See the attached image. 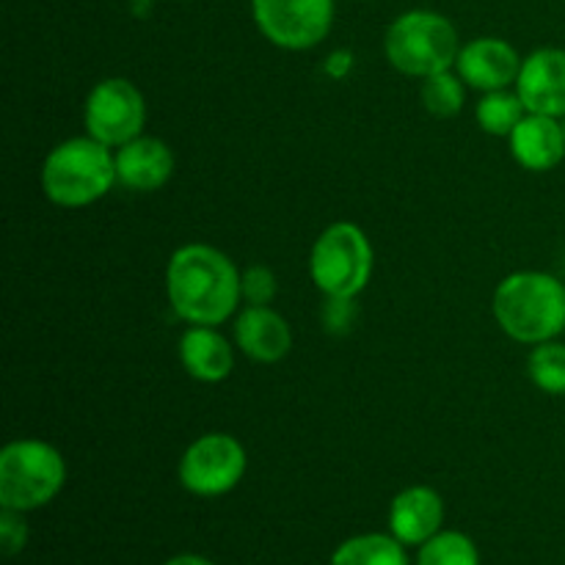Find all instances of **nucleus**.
Listing matches in <instances>:
<instances>
[{"instance_id":"nucleus-5","label":"nucleus","mask_w":565,"mask_h":565,"mask_svg":"<svg viewBox=\"0 0 565 565\" xmlns=\"http://www.w3.org/2000/svg\"><path fill=\"white\" fill-rule=\"evenodd\" d=\"M66 483V461L42 439H17L0 452V508L36 511L53 502Z\"/></svg>"},{"instance_id":"nucleus-3","label":"nucleus","mask_w":565,"mask_h":565,"mask_svg":"<svg viewBox=\"0 0 565 565\" xmlns=\"http://www.w3.org/2000/svg\"><path fill=\"white\" fill-rule=\"evenodd\" d=\"M116 158L97 138L83 136L61 141L42 163V191L66 210L88 207L114 188Z\"/></svg>"},{"instance_id":"nucleus-22","label":"nucleus","mask_w":565,"mask_h":565,"mask_svg":"<svg viewBox=\"0 0 565 565\" xmlns=\"http://www.w3.org/2000/svg\"><path fill=\"white\" fill-rule=\"evenodd\" d=\"M241 290L246 303H252V307H268L276 296L274 270L265 268V265H252V268L243 270Z\"/></svg>"},{"instance_id":"nucleus-19","label":"nucleus","mask_w":565,"mask_h":565,"mask_svg":"<svg viewBox=\"0 0 565 565\" xmlns=\"http://www.w3.org/2000/svg\"><path fill=\"white\" fill-rule=\"evenodd\" d=\"M425 110L436 119H450V116L461 114L463 99H467V88H463V77L458 72H436V75L425 77L423 88H419Z\"/></svg>"},{"instance_id":"nucleus-14","label":"nucleus","mask_w":565,"mask_h":565,"mask_svg":"<svg viewBox=\"0 0 565 565\" xmlns=\"http://www.w3.org/2000/svg\"><path fill=\"white\" fill-rule=\"evenodd\" d=\"M235 342L254 362L276 364L290 353L292 331L276 309L248 303L235 320Z\"/></svg>"},{"instance_id":"nucleus-25","label":"nucleus","mask_w":565,"mask_h":565,"mask_svg":"<svg viewBox=\"0 0 565 565\" xmlns=\"http://www.w3.org/2000/svg\"><path fill=\"white\" fill-rule=\"evenodd\" d=\"M166 565H215V563L207 561V557H202V555H177V557H171Z\"/></svg>"},{"instance_id":"nucleus-16","label":"nucleus","mask_w":565,"mask_h":565,"mask_svg":"<svg viewBox=\"0 0 565 565\" xmlns=\"http://www.w3.org/2000/svg\"><path fill=\"white\" fill-rule=\"evenodd\" d=\"M180 362L191 379L218 384L235 370V351L213 326H191L180 337Z\"/></svg>"},{"instance_id":"nucleus-4","label":"nucleus","mask_w":565,"mask_h":565,"mask_svg":"<svg viewBox=\"0 0 565 565\" xmlns=\"http://www.w3.org/2000/svg\"><path fill=\"white\" fill-rule=\"evenodd\" d=\"M386 61L408 77H430L456 66L461 42L445 14L414 9L397 17L384 36Z\"/></svg>"},{"instance_id":"nucleus-26","label":"nucleus","mask_w":565,"mask_h":565,"mask_svg":"<svg viewBox=\"0 0 565 565\" xmlns=\"http://www.w3.org/2000/svg\"><path fill=\"white\" fill-rule=\"evenodd\" d=\"M563 130H565V116H563Z\"/></svg>"},{"instance_id":"nucleus-12","label":"nucleus","mask_w":565,"mask_h":565,"mask_svg":"<svg viewBox=\"0 0 565 565\" xmlns=\"http://www.w3.org/2000/svg\"><path fill=\"white\" fill-rule=\"evenodd\" d=\"M445 524V500L430 486L403 489L390 505V533L406 546L428 544L441 533Z\"/></svg>"},{"instance_id":"nucleus-6","label":"nucleus","mask_w":565,"mask_h":565,"mask_svg":"<svg viewBox=\"0 0 565 565\" xmlns=\"http://www.w3.org/2000/svg\"><path fill=\"white\" fill-rule=\"evenodd\" d=\"M370 237L351 221L326 226L309 254V276L326 298H356L373 276Z\"/></svg>"},{"instance_id":"nucleus-8","label":"nucleus","mask_w":565,"mask_h":565,"mask_svg":"<svg viewBox=\"0 0 565 565\" xmlns=\"http://www.w3.org/2000/svg\"><path fill=\"white\" fill-rule=\"evenodd\" d=\"M83 121L88 136L105 147L119 149L141 136L147 125V103L136 83L127 77H105L88 92Z\"/></svg>"},{"instance_id":"nucleus-7","label":"nucleus","mask_w":565,"mask_h":565,"mask_svg":"<svg viewBox=\"0 0 565 565\" xmlns=\"http://www.w3.org/2000/svg\"><path fill=\"white\" fill-rule=\"evenodd\" d=\"M246 447L230 434H204L180 458V483L193 497H224L243 480Z\"/></svg>"},{"instance_id":"nucleus-17","label":"nucleus","mask_w":565,"mask_h":565,"mask_svg":"<svg viewBox=\"0 0 565 565\" xmlns=\"http://www.w3.org/2000/svg\"><path fill=\"white\" fill-rule=\"evenodd\" d=\"M331 565H408L406 544H401L392 533L353 535L337 546Z\"/></svg>"},{"instance_id":"nucleus-15","label":"nucleus","mask_w":565,"mask_h":565,"mask_svg":"<svg viewBox=\"0 0 565 565\" xmlns=\"http://www.w3.org/2000/svg\"><path fill=\"white\" fill-rule=\"evenodd\" d=\"M511 154L522 169L527 171H552L565 158V130L563 121L555 116L527 114L508 136Z\"/></svg>"},{"instance_id":"nucleus-18","label":"nucleus","mask_w":565,"mask_h":565,"mask_svg":"<svg viewBox=\"0 0 565 565\" xmlns=\"http://www.w3.org/2000/svg\"><path fill=\"white\" fill-rule=\"evenodd\" d=\"M524 116H527V108H524L522 97H519V92H508V88L486 92L480 97L478 108H475V119H478L480 130L497 138L511 136Z\"/></svg>"},{"instance_id":"nucleus-10","label":"nucleus","mask_w":565,"mask_h":565,"mask_svg":"<svg viewBox=\"0 0 565 565\" xmlns=\"http://www.w3.org/2000/svg\"><path fill=\"white\" fill-rule=\"evenodd\" d=\"M516 92L527 114L565 116V50L541 47L522 61Z\"/></svg>"},{"instance_id":"nucleus-9","label":"nucleus","mask_w":565,"mask_h":565,"mask_svg":"<svg viewBox=\"0 0 565 565\" xmlns=\"http://www.w3.org/2000/svg\"><path fill=\"white\" fill-rule=\"evenodd\" d=\"M259 33L281 50L318 47L334 25V0H252Z\"/></svg>"},{"instance_id":"nucleus-21","label":"nucleus","mask_w":565,"mask_h":565,"mask_svg":"<svg viewBox=\"0 0 565 565\" xmlns=\"http://www.w3.org/2000/svg\"><path fill=\"white\" fill-rule=\"evenodd\" d=\"M527 375L546 395H565V345L563 342H541L527 359Z\"/></svg>"},{"instance_id":"nucleus-23","label":"nucleus","mask_w":565,"mask_h":565,"mask_svg":"<svg viewBox=\"0 0 565 565\" xmlns=\"http://www.w3.org/2000/svg\"><path fill=\"white\" fill-rule=\"evenodd\" d=\"M28 544V522L25 513L3 508L0 513V546H3L6 557H14L25 550Z\"/></svg>"},{"instance_id":"nucleus-20","label":"nucleus","mask_w":565,"mask_h":565,"mask_svg":"<svg viewBox=\"0 0 565 565\" xmlns=\"http://www.w3.org/2000/svg\"><path fill=\"white\" fill-rule=\"evenodd\" d=\"M417 565H480V552L469 535L458 530H441L419 546Z\"/></svg>"},{"instance_id":"nucleus-11","label":"nucleus","mask_w":565,"mask_h":565,"mask_svg":"<svg viewBox=\"0 0 565 565\" xmlns=\"http://www.w3.org/2000/svg\"><path fill=\"white\" fill-rule=\"evenodd\" d=\"M522 61L524 58H519V53L505 39L480 36L463 44L456 61V72L467 86L478 88V92H500L519 81Z\"/></svg>"},{"instance_id":"nucleus-24","label":"nucleus","mask_w":565,"mask_h":565,"mask_svg":"<svg viewBox=\"0 0 565 565\" xmlns=\"http://www.w3.org/2000/svg\"><path fill=\"white\" fill-rule=\"evenodd\" d=\"M331 64H329V72H331V75H334V77H345L348 75V70H351V55H348V53H342V50H340V53H334V55H331Z\"/></svg>"},{"instance_id":"nucleus-2","label":"nucleus","mask_w":565,"mask_h":565,"mask_svg":"<svg viewBox=\"0 0 565 565\" xmlns=\"http://www.w3.org/2000/svg\"><path fill=\"white\" fill-rule=\"evenodd\" d=\"M494 318L508 337L541 345L565 331V285L544 270H519L500 281Z\"/></svg>"},{"instance_id":"nucleus-13","label":"nucleus","mask_w":565,"mask_h":565,"mask_svg":"<svg viewBox=\"0 0 565 565\" xmlns=\"http://www.w3.org/2000/svg\"><path fill=\"white\" fill-rule=\"evenodd\" d=\"M116 180L130 191H160L174 174V152L166 141L152 136H138L116 149Z\"/></svg>"},{"instance_id":"nucleus-1","label":"nucleus","mask_w":565,"mask_h":565,"mask_svg":"<svg viewBox=\"0 0 565 565\" xmlns=\"http://www.w3.org/2000/svg\"><path fill=\"white\" fill-rule=\"evenodd\" d=\"M243 274L224 252L204 243L177 248L166 268V296L180 320L221 326L237 312Z\"/></svg>"}]
</instances>
